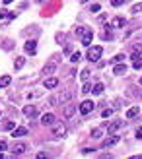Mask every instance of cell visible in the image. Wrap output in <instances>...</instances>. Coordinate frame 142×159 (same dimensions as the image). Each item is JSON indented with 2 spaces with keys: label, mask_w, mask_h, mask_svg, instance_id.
I'll return each instance as SVG.
<instances>
[{
  "label": "cell",
  "mask_w": 142,
  "mask_h": 159,
  "mask_svg": "<svg viewBox=\"0 0 142 159\" xmlns=\"http://www.w3.org/2000/svg\"><path fill=\"white\" fill-rule=\"evenodd\" d=\"M130 12H132V14H138V12H142V4H135Z\"/></svg>",
  "instance_id": "cell-29"
},
{
  "label": "cell",
  "mask_w": 142,
  "mask_h": 159,
  "mask_svg": "<svg viewBox=\"0 0 142 159\" xmlns=\"http://www.w3.org/2000/svg\"><path fill=\"white\" fill-rule=\"evenodd\" d=\"M8 16H10V12H8V10H0V20L8 18Z\"/></svg>",
  "instance_id": "cell-37"
},
{
  "label": "cell",
  "mask_w": 142,
  "mask_h": 159,
  "mask_svg": "<svg viewBox=\"0 0 142 159\" xmlns=\"http://www.w3.org/2000/svg\"><path fill=\"white\" fill-rule=\"evenodd\" d=\"M23 64H26V58H23V57H18V58H16V62H14V68L20 70V68H23Z\"/></svg>",
  "instance_id": "cell-20"
},
{
  "label": "cell",
  "mask_w": 142,
  "mask_h": 159,
  "mask_svg": "<svg viewBox=\"0 0 142 159\" xmlns=\"http://www.w3.org/2000/svg\"><path fill=\"white\" fill-rule=\"evenodd\" d=\"M80 58H82V54H80V52H74L72 57H70V60H72V62H78Z\"/></svg>",
  "instance_id": "cell-31"
},
{
  "label": "cell",
  "mask_w": 142,
  "mask_h": 159,
  "mask_svg": "<svg viewBox=\"0 0 142 159\" xmlns=\"http://www.w3.org/2000/svg\"><path fill=\"white\" fill-rule=\"evenodd\" d=\"M86 31H88V29H86V27H82V25H78V27H76V35H84Z\"/></svg>",
  "instance_id": "cell-30"
},
{
  "label": "cell",
  "mask_w": 142,
  "mask_h": 159,
  "mask_svg": "<svg viewBox=\"0 0 142 159\" xmlns=\"http://www.w3.org/2000/svg\"><path fill=\"white\" fill-rule=\"evenodd\" d=\"M123 2H125V0H111V4H113L115 8H117V6H121Z\"/></svg>",
  "instance_id": "cell-38"
},
{
  "label": "cell",
  "mask_w": 142,
  "mask_h": 159,
  "mask_svg": "<svg viewBox=\"0 0 142 159\" xmlns=\"http://www.w3.org/2000/svg\"><path fill=\"white\" fill-rule=\"evenodd\" d=\"M74 113H76V105H74V103H68V105L64 107V116H66V118H70Z\"/></svg>",
  "instance_id": "cell-14"
},
{
  "label": "cell",
  "mask_w": 142,
  "mask_h": 159,
  "mask_svg": "<svg viewBox=\"0 0 142 159\" xmlns=\"http://www.w3.org/2000/svg\"><path fill=\"white\" fill-rule=\"evenodd\" d=\"M125 60V54H117V57H113V62L117 64V62H123Z\"/></svg>",
  "instance_id": "cell-32"
},
{
  "label": "cell",
  "mask_w": 142,
  "mask_h": 159,
  "mask_svg": "<svg viewBox=\"0 0 142 159\" xmlns=\"http://www.w3.org/2000/svg\"><path fill=\"white\" fill-rule=\"evenodd\" d=\"M23 115H26V116H29V118H33V116L37 115V109H35V105H26V107H23Z\"/></svg>",
  "instance_id": "cell-9"
},
{
  "label": "cell",
  "mask_w": 142,
  "mask_h": 159,
  "mask_svg": "<svg viewBox=\"0 0 142 159\" xmlns=\"http://www.w3.org/2000/svg\"><path fill=\"white\" fill-rule=\"evenodd\" d=\"M111 27H115V29L125 27V18H121V16H117V18H113V21H111Z\"/></svg>",
  "instance_id": "cell-13"
},
{
  "label": "cell",
  "mask_w": 142,
  "mask_h": 159,
  "mask_svg": "<svg viewBox=\"0 0 142 159\" xmlns=\"http://www.w3.org/2000/svg\"><path fill=\"white\" fill-rule=\"evenodd\" d=\"M92 41H93V33L88 29V31H86V33L82 35V45H84V47H90V45H92Z\"/></svg>",
  "instance_id": "cell-7"
},
{
  "label": "cell",
  "mask_w": 142,
  "mask_h": 159,
  "mask_svg": "<svg viewBox=\"0 0 142 159\" xmlns=\"http://www.w3.org/2000/svg\"><path fill=\"white\" fill-rule=\"evenodd\" d=\"M4 149H8V144L6 140H0V152H4Z\"/></svg>",
  "instance_id": "cell-36"
},
{
  "label": "cell",
  "mask_w": 142,
  "mask_h": 159,
  "mask_svg": "<svg viewBox=\"0 0 142 159\" xmlns=\"http://www.w3.org/2000/svg\"><path fill=\"white\" fill-rule=\"evenodd\" d=\"M10 82H12V78H10V76H2V78H0V87L10 85Z\"/></svg>",
  "instance_id": "cell-21"
},
{
  "label": "cell",
  "mask_w": 142,
  "mask_h": 159,
  "mask_svg": "<svg viewBox=\"0 0 142 159\" xmlns=\"http://www.w3.org/2000/svg\"><path fill=\"white\" fill-rule=\"evenodd\" d=\"M26 149H27V146L20 142V144H16V146L12 148V153H14V155H21V153H26Z\"/></svg>",
  "instance_id": "cell-8"
},
{
  "label": "cell",
  "mask_w": 142,
  "mask_h": 159,
  "mask_svg": "<svg viewBox=\"0 0 142 159\" xmlns=\"http://www.w3.org/2000/svg\"><path fill=\"white\" fill-rule=\"evenodd\" d=\"M93 101H84V103H80V113L82 115H88V113H92L93 111Z\"/></svg>",
  "instance_id": "cell-5"
},
{
  "label": "cell",
  "mask_w": 142,
  "mask_h": 159,
  "mask_svg": "<svg viewBox=\"0 0 142 159\" xmlns=\"http://www.w3.org/2000/svg\"><path fill=\"white\" fill-rule=\"evenodd\" d=\"M35 51H37V41H33V39H29V41H26V52L35 54Z\"/></svg>",
  "instance_id": "cell-11"
},
{
  "label": "cell",
  "mask_w": 142,
  "mask_h": 159,
  "mask_svg": "<svg viewBox=\"0 0 142 159\" xmlns=\"http://www.w3.org/2000/svg\"><path fill=\"white\" fill-rule=\"evenodd\" d=\"M105 126H107V132L109 134H115L119 128H123V126H125V122L123 120H113V122H107Z\"/></svg>",
  "instance_id": "cell-4"
},
{
  "label": "cell",
  "mask_w": 142,
  "mask_h": 159,
  "mask_svg": "<svg viewBox=\"0 0 142 159\" xmlns=\"http://www.w3.org/2000/svg\"><path fill=\"white\" fill-rule=\"evenodd\" d=\"M132 51L138 52V54H142V43H135V45H132Z\"/></svg>",
  "instance_id": "cell-25"
},
{
  "label": "cell",
  "mask_w": 142,
  "mask_h": 159,
  "mask_svg": "<svg viewBox=\"0 0 142 159\" xmlns=\"http://www.w3.org/2000/svg\"><path fill=\"white\" fill-rule=\"evenodd\" d=\"M140 85H142V78H140Z\"/></svg>",
  "instance_id": "cell-46"
},
{
  "label": "cell",
  "mask_w": 142,
  "mask_h": 159,
  "mask_svg": "<svg viewBox=\"0 0 142 159\" xmlns=\"http://www.w3.org/2000/svg\"><path fill=\"white\" fill-rule=\"evenodd\" d=\"M111 115H113V109H103V113H101V116H103V118H109Z\"/></svg>",
  "instance_id": "cell-26"
},
{
  "label": "cell",
  "mask_w": 142,
  "mask_h": 159,
  "mask_svg": "<svg viewBox=\"0 0 142 159\" xmlns=\"http://www.w3.org/2000/svg\"><path fill=\"white\" fill-rule=\"evenodd\" d=\"M26 134H27V128H23V126H18V128L12 130V136L14 138H21V136H26Z\"/></svg>",
  "instance_id": "cell-12"
},
{
  "label": "cell",
  "mask_w": 142,
  "mask_h": 159,
  "mask_svg": "<svg viewBox=\"0 0 142 159\" xmlns=\"http://www.w3.org/2000/svg\"><path fill=\"white\" fill-rule=\"evenodd\" d=\"M132 66H135L136 70H140V68H142V58H140V57L135 58V60H132Z\"/></svg>",
  "instance_id": "cell-23"
},
{
  "label": "cell",
  "mask_w": 142,
  "mask_h": 159,
  "mask_svg": "<svg viewBox=\"0 0 142 159\" xmlns=\"http://www.w3.org/2000/svg\"><path fill=\"white\" fill-rule=\"evenodd\" d=\"M140 115V109L138 107H130L129 111H127V118H135V116H138Z\"/></svg>",
  "instance_id": "cell-19"
},
{
  "label": "cell",
  "mask_w": 142,
  "mask_h": 159,
  "mask_svg": "<svg viewBox=\"0 0 142 159\" xmlns=\"http://www.w3.org/2000/svg\"><path fill=\"white\" fill-rule=\"evenodd\" d=\"M62 41H64V37H62V35L59 33V35H57V43H62Z\"/></svg>",
  "instance_id": "cell-41"
},
{
  "label": "cell",
  "mask_w": 142,
  "mask_h": 159,
  "mask_svg": "<svg viewBox=\"0 0 142 159\" xmlns=\"http://www.w3.org/2000/svg\"><path fill=\"white\" fill-rule=\"evenodd\" d=\"M92 91V85L90 84H84V87H82V93H90Z\"/></svg>",
  "instance_id": "cell-35"
},
{
  "label": "cell",
  "mask_w": 142,
  "mask_h": 159,
  "mask_svg": "<svg viewBox=\"0 0 142 159\" xmlns=\"http://www.w3.org/2000/svg\"><path fill=\"white\" fill-rule=\"evenodd\" d=\"M117 142H119V136H117V134H111V136H109V138H105V140H103V148H109V146H115Z\"/></svg>",
  "instance_id": "cell-10"
},
{
  "label": "cell",
  "mask_w": 142,
  "mask_h": 159,
  "mask_svg": "<svg viewBox=\"0 0 142 159\" xmlns=\"http://www.w3.org/2000/svg\"><path fill=\"white\" fill-rule=\"evenodd\" d=\"M2 157H4V153H2V152H0V159H2Z\"/></svg>",
  "instance_id": "cell-44"
},
{
  "label": "cell",
  "mask_w": 142,
  "mask_h": 159,
  "mask_svg": "<svg viewBox=\"0 0 142 159\" xmlns=\"http://www.w3.org/2000/svg\"><path fill=\"white\" fill-rule=\"evenodd\" d=\"M43 85L47 87V89H53V87H57V85H59V80H57V78H47Z\"/></svg>",
  "instance_id": "cell-15"
},
{
  "label": "cell",
  "mask_w": 142,
  "mask_h": 159,
  "mask_svg": "<svg viewBox=\"0 0 142 159\" xmlns=\"http://www.w3.org/2000/svg\"><path fill=\"white\" fill-rule=\"evenodd\" d=\"M27 97H29V99H35V97H41V91H29V93H27Z\"/></svg>",
  "instance_id": "cell-28"
},
{
  "label": "cell",
  "mask_w": 142,
  "mask_h": 159,
  "mask_svg": "<svg viewBox=\"0 0 142 159\" xmlns=\"http://www.w3.org/2000/svg\"><path fill=\"white\" fill-rule=\"evenodd\" d=\"M101 52H103V49H101L99 45H96V47H90V51H88V60H92V62L99 60Z\"/></svg>",
  "instance_id": "cell-2"
},
{
  "label": "cell",
  "mask_w": 142,
  "mask_h": 159,
  "mask_svg": "<svg viewBox=\"0 0 142 159\" xmlns=\"http://www.w3.org/2000/svg\"><path fill=\"white\" fill-rule=\"evenodd\" d=\"M16 128V122L14 120H6L4 122V130H14Z\"/></svg>",
  "instance_id": "cell-22"
},
{
  "label": "cell",
  "mask_w": 142,
  "mask_h": 159,
  "mask_svg": "<svg viewBox=\"0 0 142 159\" xmlns=\"http://www.w3.org/2000/svg\"><path fill=\"white\" fill-rule=\"evenodd\" d=\"M92 91H93V95H101V93H103V84H101V82L93 84L92 85Z\"/></svg>",
  "instance_id": "cell-18"
},
{
  "label": "cell",
  "mask_w": 142,
  "mask_h": 159,
  "mask_svg": "<svg viewBox=\"0 0 142 159\" xmlns=\"http://www.w3.org/2000/svg\"><path fill=\"white\" fill-rule=\"evenodd\" d=\"M80 2H88V0H80Z\"/></svg>",
  "instance_id": "cell-45"
},
{
  "label": "cell",
  "mask_w": 142,
  "mask_h": 159,
  "mask_svg": "<svg viewBox=\"0 0 142 159\" xmlns=\"http://www.w3.org/2000/svg\"><path fill=\"white\" fill-rule=\"evenodd\" d=\"M35 2H37V4H43V2H45V0H35Z\"/></svg>",
  "instance_id": "cell-42"
},
{
  "label": "cell",
  "mask_w": 142,
  "mask_h": 159,
  "mask_svg": "<svg viewBox=\"0 0 142 159\" xmlns=\"http://www.w3.org/2000/svg\"><path fill=\"white\" fill-rule=\"evenodd\" d=\"M10 2H14V0H4V4H10Z\"/></svg>",
  "instance_id": "cell-43"
},
{
  "label": "cell",
  "mask_w": 142,
  "mask_h": 159,
  "mask_svg": "<svg viewBox=\"0 0 142 159\" xmlns=\"http://www.w3.org/2000/svg\"><path fill=\"white\" fill-rule=\"evenodd\" d=\"M57 66H59V62H54V60H49V64L45 66V74H53L54 70H57Z\"/></svg>",
  "instance_id": "cell-17"
},
{
  "label": "cell",
  "mask_w": 142,
  "mask_h": 159,
  "mask_svg": "<svg viewBox=\"0 0 142 159\" xmlns=\"http://www.w3.org/2000/svg\"><path fill=\"white\" fill-rule=\"evenodd\" d=\"M54 122H57V120H54V115H51V113H45L41 116V124L43 126H53Z\"/></svg>",
  "instance_id": "cell-6"
},
{
  "label": "cell",
  "mask_w": 142,
  "mask_h": 159,
  "mask_svg": "<svg viewBox=\"0 0 142 159\" xmlns=\"http://www.w3.org/2000/svg\"><path fill=\"white\" fill-rule=\"evenodd\" d=\"M72 91L70 89H66V91H62V93H59V95H53V97L49 99V105H59V103H68L70 99H72Z\"/></svg>",
  "instance_id": "cell-1"
},
{
  "label": "cell",
  "mask_w": 142,
  "mask_h": 159,
  "mask_svg": "<svg viewBox=\"0 0 142 159\" xmlns=\"http://www.w3.org/2000/svg\"><path fill=\"white\" fill-rule=\"evenodd\" d=\"M88 78H90V70L86 68V70H82V80L86 82V80H88Z\"/></svg>",
  "instance_id": "cell-34"
},
{
  "label": "cell",
  "mask_w": 142,
  "mask_h": 159,
  "mask_svg": "<svg viewBox=\"0 0 142 159\" xmlns=\"http://www.w3.org/2000/svg\"><path fill=\"white\" fill-rule=\"evenodd\" d=\"M12 47H14V45H12L10 41H6V43H4V49H6V51H10V49H12Z\"/></svg>",
  "instance_id": "cell-39"
},
{
  "label": "cell",
  "mask_w": 142,
  "mask_h": 159,
  "mask_svg": "<svg viewBox=\"0 0 142 159\" xmlns=\"http://www.w3.org/2000/svg\"><path fill=\"white\" fill-rule=\"evenodd\" d=\"M113 72H115L117 76H123V74H127V66H125V64H121V62H117V64H115V68H113Z\"/></svg>",
  "instance_id": "cell-16"
},
{
  "label": "cell",
  "mask_w": 142,
  "mask_h": 159,
  "mask_svg": "<svg viewBox=\"0 0 142 159\" xmlns=\"http://www.w3.org/2000/svg\"><path fill=\"white\" fill-rule=\"evenodd\" d=\"M90 136H92V138H101V128H93Z\"/></svg>",
  "instance_id": "cell-24"
},
{
  "label": "cell",
  "mask_w": 142,
  "mask_h": 159,
  "mask_svg": "<svg viewBox=\"0 0 142 159\" xmlns=\"http://www.w3.org/2000/svg\"><path fill=\"white\" fill-rule=\"evenodd\" d=\"M103 37L107 39V41H111V39H113V33H111V31H109V25L105 27V33H103Z\"/></svg>",
  "instance_id": "cell-27"
},
{
  "label": "cell",
  "mask_w": 142,
  "mask_h": 159,
  "mask_svg": "<svg viewBox=\"0 0 142 159\" xmlns=\"http://www.w3.org/2000/svg\"><path fill=\"white\" fill-rule=\"evenodd\" d=\"M136 138H138V140H142V126H140V128L136 130Z\"/></svg>",
  "instance_id": "cell-40"
},
{
  "label": "cell",
  "mask_w": 142,
  "mask_h": 159,
  "mask_svg": "<svg viewBox=\"0 0 142 159\" xmlns=\"http://www.w3.org/2000/svg\"><path fill=\"white\" fill-rule=\"evenodd\" d=\"M99 10H101V6H99V4H93V6L90 8V12H92V14H96V12H99Z\"/></svg>",
  "instance_id": "cell-33"
},
{
  "label": "cell",
  "mask_w": 142,
  "mask_h": 159,
  "mask_svg": "<svg viewBox=\"0 0 142 159\" xmlns=\"http://www.w3.org/2000/svg\"><path fill=\"white\" fill-rule=\"evenodd\" d=\"M66 134V124H62V122H54L53 124V136L54 138H62Z\"/></svg>",
  "instance_id": "cell-3"
}]
</instances>
